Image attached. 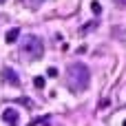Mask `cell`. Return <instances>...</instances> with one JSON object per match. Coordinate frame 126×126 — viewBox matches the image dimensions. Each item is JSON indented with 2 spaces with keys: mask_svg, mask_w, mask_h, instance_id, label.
Listing matches in <instances>:
<instances>
[{
  "mask_svg": "<svg viewBox=\"0 0 126 126\" xmlns=\"http://www.w3.org/2000/svg\"><path fill=\"white\" fill-rule=\"evenodd\" d=\"M89 82H91V71L86 64L82 62H73L69 64L66 69V86L71 93H82L89 89Z\"/></svg>",
  "mask_w": 126,
  "mask_h": 126,
  "instance_id": "obj_1",
  "label": "cell"
},
{
  "mask_svg": "<svg viewBox=\"0 0 126 126\" xmlns=\"http://www.w3.org/2000/svg\"><path fill=\"white\" fill-rule=\"evenodd\" d=\"M20 53L27 58V60H38L44 55V42L40 35L35 33H27L20 42Z\"/></svg>",
  "mask_w": 126,
  "mask_h": 126,
  "instance_id": "obj_2",
  "label": "cell"
},
{
  "mask_svg": "<svg viewBox=\"0 0 126 126\" xmlns=\"http://www.w3.org/2000/svg\"><path fill=\"white\" fill-rule=\"evenodd\" d=\"M0 78H2V82L9 84V86H20V75H18L11 66H4V69L0 71Z\"/></svg>",
  "mask_w": 126,
  "mask_h": 126,
  "instance_id": "obj_3",
  "label": "cell"
},
{
  "mask_svg": "<svg viewBox=\"0 0 126 126\" xmlns=\"http://www.w3.org/2000/svg\"><path fill=\"white\" fill-rule=\"evenodd\" d=\"M2 122H7L9 126H18V122H20L18 111H16V109H4V111H2Z\"/></svg>",
  "mask_w": 126,
  "mask_h": 126,
  "instance_id": "obj_4",
  "label": "cell"
},
{
  "mask_svg": "<svg viewBox=\"0 0 126 126\" xmlns=\"http://www.w3.org/2000/svg\"><path fill=\"white\" fill-rule=\"evenodd\" d=\"M18 38H20V29H18V27H11V29L4 33V42H7V44L18 42Z\"/></svg>",
  "mask_w": 126,
  "mask_h": 126,
  "instance_id": "obj_5",
  "label": "cell"
},
{
  "mask_svg": "<svg viewBox=\"0 0 126 126\" xmlns=\"http://www.w3.org/2000/svg\"><path fill=\"white\" fill-rule=\"evenodd\" d=\"M44 84H47V80H44L42 75H38V78H33V86H35L38 91H42V89H44Z\"/></svg>",
  "mask_w": 126,
  "mask_h": 126,
  "instance_id": "obj_6",
  "label": "cell"
},
{
  "mask_svg": "<svg viewBox=\"0 0 126 126\" xmlns=\"http://www.w3.org/2000/svg\"><path fill=\"white\" fill-rule=\"evenodd\" d=\"M91 11H93V13H100V11H102V4H100L97 0H93V2H91Z\"/></svg>",
  "mask_w": 126,
  "mask_h": 126,
  "instance_id": "obj_7",
  "label": "cell"
},
{
  "mask_svg": "<svg viewBox=\"0 0 126 126\" xmlns=\"http://www.w3.org/2000/svg\"><path fill=\"white\" fill-rule=\"evenodd\" d=\"M20 102H22V104H24V106H27V109H33V106H35V104H33V100H31V97H22V100H20Z\"/></svg>",
  "mask_w": 126,
  "mask_h": 126,
  "instance_id": "obj_8",
  "label": "cell"
},
{
  "mask_svg": "<svg viewBox=\"0 0 126 126\" xmlns=\"http://www.w3.org/2000/svg\"><path fill=\"white\" fill-rule=\"evenodd\" d=\"M47 75H49V78H58V69H55V66H49Z\"/></svg>",
  "mask_w": 126,
  "mask_h": 126,
  "instance_id": "obj_9",
  "label": "cell"
},
{
  "mask_svg": "<svg viewBox=\"0 0 126 126\" xmlns=\"http://www.w3.org/2000/svg\"><path fill=\"white\" fill-rule=\"evenodd\" d=\"M89 29H95V22H89L86 27H82V33H84V31H89Z\"/></svg>",
  "mask_w": 126,
  "mask_h": 126,
  "instance_id": "obj_10",
  "label": "cell"
},
{
  "mask_svg": "<svg viewBox=\"0 0 126 126\" xmlns=\"http://www.w3.org/2000/svg\"><path fill=\"white\" fill-rule=\"evenodd\" d=\"M117 2H122V4H126V0H117Z\"/></svg>",
  "mask_w": 126,
  "mask_h": 126,
  "instance_id": "obj_11",
  "label": "cell"
},
{
  "mask_svg": "<svg viewBox=\"0 0 126 126\" xmlns=\"http://www.w3.org/2000/svg\"><path fill=\"white\" fill-rule=\"evenodd\" d=\"M2 2H7V0H0V4H2Z\"/></svg>",
  "mask_w": 126,
  "mask_h": 126,
  "instance_id": "obj_12",
  "label": "cell"
},
{
  "mask_svg": "<svg viewBox=\"0 0 126 126\" xmlns=\"http://www.w3.org/2000/svg\"><path fill=\"white\" fill-rule=\"evenodd\" d=\"M124 126H126V122H124Z\"/></svg>",
  "mask_w": 126,
  "mask_h": 126,
  "instance_id": "obj_13",
  "label": "cell"
}]
</instances>
